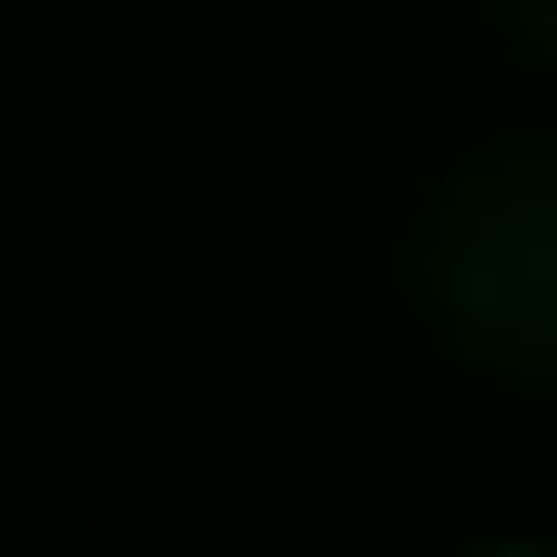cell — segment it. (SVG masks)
Wrapping results in <instances>:
<instances>
[{
    "label": "cell",
    "mask_w": 557,
    "mask_h": 557,
    "mask_svg": "<svg viewBox=\"0 0 557 557\" xmlns=\"http://www.w3.org/2000/svg\"><path fill=\"white\" fill-rule=\"evenodd\" d=\"M406 305L482 381L557 393V139H482L406 228Z\"/></svg>",
    "instance_id": "cell-1"
},
{
    "label": "cell",
    "mask_w": 557,
    "mask_h": 557,
    "mask_svg": "<svg viewBox=\"0 0 557 557\" xmlns=\"http://www.w3.org/2000/svg\"><path fill=\"white\" fill-rule=\"evenodd\" d=\"M494 26H507V38L532 51V64L557 76V0H494Z\"/></svg>",
    "instance_id": "cell-2"
},
{
    "label": "cell",
    "mask_w": 557,
    "mask_h": 557,
    "mask_svg": "<svg viewBox=\"0 0 557 557\" xmlns=\"http://www.w3.org/2000/svg\"><path fill=\"white\" fill-rule=\"evenodd\" d=\"M507 557H532V545H507Z\"/></svg>",
    "instance_id": "cell-3"
}]
</instances>
